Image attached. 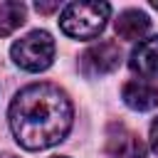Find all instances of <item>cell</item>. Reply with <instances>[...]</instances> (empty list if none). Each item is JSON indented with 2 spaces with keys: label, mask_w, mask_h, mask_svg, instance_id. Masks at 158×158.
<instances>
[{
  "label": "cell",
  "mask_w": 158,
  "mask_h": 158,
  "mask_svg": "<svg viewBox=\"0 0 158 158\" xmlns=\"http://www.w3.org/2000/svg\"><path fill=\"white\" fill-rule=\"evenodd\" d=\"M7 121L15 141L25 151H44L67 138L74 121V106L57 84L35 81L15 94Z\"/></svg>",
  "instance_id": "6da1fadb"
},
{
  "label": "cell",
  "mask_w": 158,
  "mask_h": 158,
  "mask_svg": "<svg viewBox=\"0 0 158 158\" xmlns=\"http://www.w3.org/2000/svg\"><path fill=\"white\" fill-rule=\"evenodd\" d=\"M109 15H111V5L104 0L69 2L59 15V30L72 40H94L104 32Z\"/></svg>",
  "instance_id": "7a4b0ae2"
},
{
  "label": "cell",
  "mask_w": 158,
  "mask_h": 158,
  "mask_svg": "<svg viewBox=\"0 0 158 158\" xmlns=\"http://www.w3.org/2000/svg\"><path fill=\"white\" fill-rule=\"evenodd\" d=\"M10 57L25 72H44L54 59V40L47 30H32L12 42Z\"/></svg>",
  "instance_id": "3957f363"
},
{
  "label": "cell",
  "mask_w": 158,
  "mask_h": 158,
  "mask_svg": "<svg viewBox=\"0 0 158 158\" xmlns=\"http://www.w3.org/2000/svg\"><path fill=\"white\" fill-rule=\"evenodd\" d=\"M118 64H121V49L114 40H101V42L86 47L79 57V72L86 79L106 77V74L116 72Z\"/></svg>",
  "instance_id": "277c9868"
},
{
  "label": "cell",
  "mask_w": 158,
  "mask_h": 158,
  "mask_svg": "<svg viewBox=\"0 0 158 158\" xmlns=\"http://www.w3.org/2000/svg\"><path fill=\"white\" fill-rule=\"evenodd\" d=\"M146 143L123 123H111L106 133V158H146Z\"/></svg>",
  "instance_id": "5b68a950"
},
{
  "label": "cell",
  "mask_w": 158,
  "mask_h": 158,
  "mask_svg": "<svg viewBox=\"0 0 158 158\" xmlns=\"http://www.w3.org/2000/svg\"><path fill=\"white\" fill-rule=\"evenodd\" d=\"M128 67L141 79L158 77V35L143 37L128 54Z\"/></svg>",
  "instance_id": "8992f818"
},
{
  "label": "cell",
  "mask_w": 158,
  "mask_h": 158,
  "mask_svg": "<svg viewBox=\"0 0 158 158\" xmlns=\"http://www.w3.org/2000/svg\"><path fill=\"white\" fill-rule=\"evenodd\" d=\"M121 99L133 111H151L158 106V89L148 79H131L123 84Z\"/></svg>",
  "instance_id": "52a82bcc"
},
{
  "label": "cell",
  "mask_w": 158,
  "mask_h": 158,
  "mask_svg": "<svg viewBox=\"0 0 158 158\" xmlns=\"http://www.w3.org/2000/svg\"><path fill=\"white\" fill-rule=\"evenodd\" d=\"M148 27H151L148 15L141 10H133V7L118 12V17H116V35L121 40H138L141 42L143 35L148 32Z\"/></svg>",
  "instance_id": "ba28073f"
},
{
  "label": "cell",
  "mask_w": 158,
  "mask_h": 158,
  "mask_svg": "<svg viewBox=\"0 0 158 158\" xmlns=\"http://www.w3.org/2000/svg\"><path fill=\"white\" fill-rule=\"evenodd\" d=\"M27 20V7L20 0H7L0 2V37L12 35L17 27H22Z\"/></svg>",
  "instance_id": "9c48e42d"
},
{
  "label": "cell",
  "mask_w": 158,
  "mask_h": 158,
  "mask_svg": "<svg viewBox=\"0 0 158 158\" xmlns=\"http://www.w3.org/2000/svg\"><path fill=\"white\" fill-rule=\"evenodd\" d=\"M151 148L158 156V118H153V123H151Z\"/></svg>",
  "instance_id": "30bf717a"
},
{
  "label": "cell",
  "mask_w": 158,
  "mask_h": 158,
  "mask_svg": "<svg viewBox=\"0 0 158 158\" xmlns=\"http://www.w3.org/2000/svg\"><path fill=\"white\" fill-rule=\"evenodd\" d=\"M35 7H37V12H54L59 7V2H37Z\"/></svg>",
  "instance_id": "8fae6325"
},
{
  "label": "cell",
  "mask_w": 158,
  "mask_h": 158,
  "mask_svg": "<svg viewBox=\"0 0 158 158\" xmlns=\"http://www.w3.org/2000/svg\"><path fill=\"white\" fill-rule=\"evenodd\" d=\"M0 158H15V156H12V153H2Z\"/></svg>",
  "instance_id": "7c38bea8"
},
{
  "label": "cell",
  "mask_w": 158,
  "mask_h": 158,
  "mask_svg": "<svg viewBox=\"0 0 158 158\" xmlns=\"http://www.w3.org/2000/svg\"><path fill=\"white\" fill-rule=\"evenodd\" d=\"M151 5H153V7H156V10H158V0H153V2H151Z\"/></svg>",
  "instance_id": "4fadbf2b"
},
{
  "label": "cell",
  "mask_w": 158,
  "mask_h": 158,
  "mask_svg": "<svg viewBox=\"0 0 158 158\" xmlns=\"http://www.w3.org/2000/svg\"><path fill=\"white\" fill-rule=\"evenodd\" d=\"M54 158H67V156H54Z\"/></svg>",
  "instance_id": "5bb4252c"
}]
</instances>
